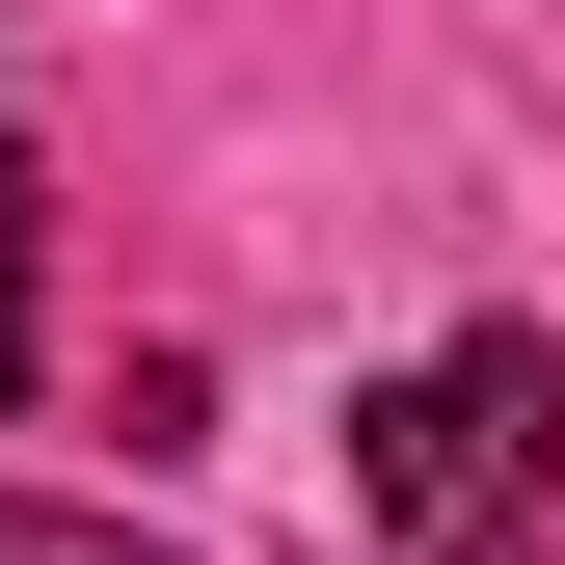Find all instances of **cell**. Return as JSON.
Listing matches in <instances>:
<instances>
[{"instance_id": "3957f363", "label": "cell", "mask_w": 565, "mask_h": 565, "mask_svg": "<svg viewBox=\"0 0 565 565\" xmlns=\"http://www.w3.org/2000/svg\"><path fill=\"white\" fill-rule=\"evenodd\" d=\"M0 565H189V539H135V512H28V484H0Z\"/></svg>"}, {"instance_id": "7a4b0ae2", "label": "cell", "mask_w": 565, "mask_h": 565, "mask_svg": "<svg viewBox=\"0 0 565 565\" xmlns=\"http://www.w3.org/2000/svg\"><path fill=\"white\" fill-rule=\"evenodd\" d=\"M28 377H54V162L0 135V431H28Z\"/></svg>"}, {"instance_id": "6da1fadb", "label": "cell", "mask_w": 565, "mask_h": 565, "mask_svg": "<svg viewBox=\"0 0 565 565\" xmlns=\"http://www.w3.org/2000/svg\"><path fill=\"white\" fill-rule=\"evenodd\" d=\"M350 539L377 565H565V350L458 323L350 404Z\"/></svg>"}]
</instances>
